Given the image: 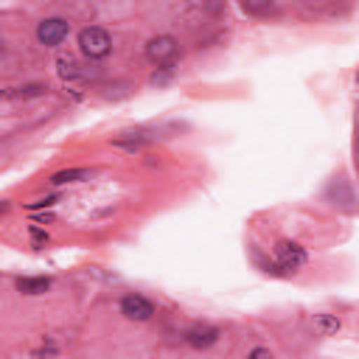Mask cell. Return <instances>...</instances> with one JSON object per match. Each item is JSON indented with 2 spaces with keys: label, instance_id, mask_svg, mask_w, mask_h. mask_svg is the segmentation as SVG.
<instances>
[{
  "label": "cell",
  "instance_id": "52a82bcc",
  "mask_svg": "<svg viewBox=\"0 0 359 359\" xmlns=\"http://www.w3.org/2000/svg\"><path fill=\"white\" fill-rule=\"evenodd\" d=\"M45 84H25V87H11V90H6V93H0V98L3 101H25V98H36V95H45Z\"/></svg>",
  "mask_w": 359,
  "mask_h": 359
},
{
  "label": "cell",
  "instance_id": "8fae6325",
  "mask_svg": "<svg viewBox=\"0 0 359 359\" xmlns=\"http://www.w3.org/2000/svg\"><path fill=\"white\" fill-rule=\"evenodd\" d=\"M241 11H247V14H272L275 3H241Z\"/></svg>",
  "mask_w": 359,
  "mask_h": 359
},
{
  "label": "cell",
  "instance_id": "6da1fadb",
  "mask_svg": "<svg viewBox=\"0 0 359 359\" xmlns=\"http://www.w3.org/2000/svg\"><path fill=\"white\" fill-rule=\"evenodd\" d=\"M79 48H81V53L90 56V59H104V56L112 50V36H109L104 28L90 25V28H84V31L79 34Z\"/></svg>",
  "mask_w": 359,
  "mask_h": 359
},
{
  "label": "cell",
  "instance_id": "8992f818",
  "mask_svg": "<svg viewBox=\"0 0 359 359\" xmlns=\"http://www.w3.org/2000/svg\"><path fill=\"white\" fill-rule=\"evenodd\" d=\"M185 342L191 348H196V351H205V348L219 342V328H213V325H194V328L185 331Z\"/></svg>",
  "mask_w": 359,
  "mask_h": 359
},
{
  "label": "cell",
  "instance_id": "3957f363",
  "mask_svg": "<svg viewBox=\"0 0 359 359\" xmlns=\"http://www.w3.org/2000/svg\"><path fill=\"white\" fill-rule=\"evenodd\" d=\"M275 258L286 272H294V269H300L306 264V250L300 244H294V241H278L275 244Z\"/></svg>",
  "mask_w": 359,
  "mask_h": 359
},
{
  "label": "cell",
  "instance_id": "5bb4252c",
  "mask_svg": "<svg viewBox=\"0 0 359 359\" xmlns=\"http://www.w3.org/2000/svg\"><path fill=\"white\" fill-rule=\"evenodd\" d=\"M247 359H272V353H269V351H266V348H252V351H250V356H247Z\"/></svg>",
  "mask_w": 359,
  "mask_h": 359
},
{
  "label": "cell",
  "instance_id": "9c48e42d",
  "mask_svg": "<svg viewBox=\"0 0 359 359\" xmlns=\"http://www.w3.org/2000/svg\"><path fill=\"white\" fill-rule=\"evenodd\" d=\"M48 286H50L48 278H20L17 280V289L22 294H42V292H48Z\"/></svg>",
  "mask_w": 359,
  "mask_h": 359
},
{
  "label": "cell",
  "instance_id": "7c38bea8",
  "mask_svg": "<svg viewBox=\"0 0 359 359\" xmlns=\"http://www.w3.org/2000/svg\"><path fill=\"white\" fill-rule=\"evenodd\" d=\"M59 73H62L65 79H76V76H79V65H76L73 59H59Z\"/></svg>",
  "mask_w": 359,
  "mask_h": 359
},
{
  "label": "cell",
  "instance_id": "9a60e30c",
  "mask_svg": "<svg viewBox=\"0 0 359 359\" xmlns=\"http://www.w3.org/2000/svg\"><path fill=\"white\" fill-rule=\"evenodd\" d=\"M31 236H34L36 244H45V241H48V233H42L39 227H31Z\"/></svg>",
  "mask_w": 359,
  "mask_h": 359
},
{
  "label": "cell",
  "instance_id": "e0dca14e",
  "mask_svg": "<svg viewBox=\"0 0 359 359\" xmlns=\"http://www.w3.org/2000/svg\"><path fill=\"white\" fill-rule=\"evenodd\" d=\"M8 210V202H0V213H6Z\"/></svg>",
  "mask_w": 359,
  "mask_h": 359
},
{
  "label": "cell",
  "instance_id": "7a4b0ae2",
  "mask_svg": "<svg viewBox=\"0 0 359 359\" xmlns=\"http://www.w3.org/2000/svg\"><path fill=\"white\" fill-rule=\"evenodd\" d=\"M67 34H70V22L62 20V17H48V20H42L39 28H36V39H39L42 45H48V48L59 45Z\"/></svg>",
  "mask_w": 359,
  "mask_h": 359
},
{
  "label": "cell",
  "instance_id": "277c9868",
  "mask_svg": "<svg viewBox=\"0 0 359 359\" xmlns=\"http://www.w3.org/2000/svg\"><path fill=\"white\" fill-rule=\"evenodd\" d=\"M146 56H149L154 65L171 62V59L177 56V39H174V36H165V34L149 39V42H146Z\"/></svg>",
  "mask_w": 359,
  "mask_h": 359
},
{
  "label": "cell",
  "instance_id": "ba28073f",
  "mask_svg": "<svg viewBox=\"0 0 359 359\" xmlns=\"http://www.w3.org/2000/svg\"><path fill=\"white\" fill-rule=\"evenodd\" d=\"M81 180H90V171L87 168H65V171H56L50 177V185H65V182H81Z\"/></svg>",
  "mask_w": 359,
  "mask_h": 359
},
{
  "label": "cell",
  "instance_id": "5b68a950",
  "mask_svg": "<svg viewBox=\"0 0 359 359\" xmlns=\"http://www.w3.org/2000/svg\"><path fill=\"white\" fill-rule=\"evenodd\" d=\"M121 314L129 317V320H137V323H146L151 314H154V306L143 297V294H126L121 300Z\"/></svg>",
  "mask_w": 359,
  "mask_h": 359
},
{
  "label": "cell",
  "instance_id": "2e32d148",
  "mask_svg": "<svg viewBox=\"0 0 359 359\" xmlns=\"http://www.w3.org/2000/svg\"><path fill=\"white\" fill-rule=\"evenodd\" d=\"M36 222H53V216H50V213H39Z\"/></svg>",
  "mask_w": 359,
  "mask_h": 359
},
{
  "label": "cell",
  "instance_id": "4fadbf2b",
  "mask_svg": "<svg viewBox=\"0 0 359 359\" xmlns=\"http://www.w3.org/2000/svg\"><path fill=\"white\" fill-rule=\"evenodd\" d=\"M53 202H56V196H42V199L28 202V210H45V208H50Z\"/></svg>",
  "mask_w": 359,
  "mask_h": 359
},
{
  "label": "cell",
  "instance_id": "30bf717a",
  "mask_svg": "<svg viewBox=\"0 0 359 359\" xmlns=\"http://www.w3.org/2000/svg\"><path fill=\"white\" fill-rule=\"evenodd\" d=\"M314 328H317L323 337H328V334H337V331L342 328V323H339L337 314H317V317H314Z\"/></svg>",
  "mask_w": 359,
  "mask_h": 359
}]
</instances>
